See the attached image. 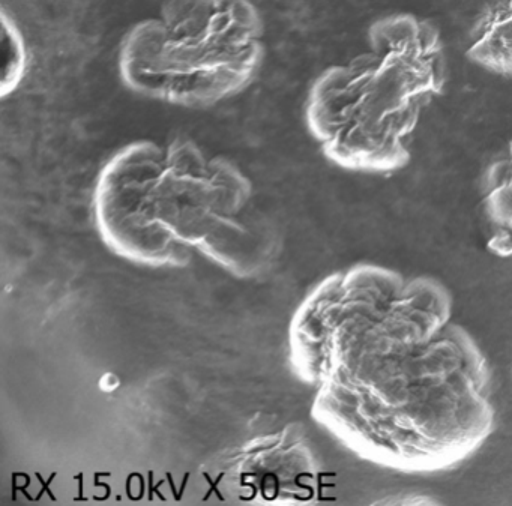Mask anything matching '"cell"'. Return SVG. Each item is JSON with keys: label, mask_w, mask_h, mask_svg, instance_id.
Masks as SVG:
<instances>
[{"label": "cell", "mask_w": 512, "mask_h": 506, "mask_svg": "<svg viewBox=\"0 0 512 506\" xmlns=\"http://www.w3.org/2000/svg\"><path fill=\"white\" fill-rule=\"evenodd\" d=\"M466 56L482 70L512 79V0H499L479 17Z\"/></svg>", "instance_id": "ba28073f"}, {"label": "cell", "mask_w": 512, "mask_h": 506, "mask_svg": "<svg viewBox=\"0 0 512 506\" xmlns=\"http://www.w3.org/2000/svg\"><path fill=\"white\" fill-rule=\"evenodd\" d=\"M484 208L496 232L490 242L491 250L506 256L512 254V142L488 169Z\"/></svg>", "instance_id": "9c48e42d"}, {"label": "cell", "mask_w": 512, "mask_h": 506, "mask_svg": "<svg viewBox=\"0 0 512 506\" xmlns=\"http://www.w3.org/2000/svg\"><path fill=\"white\" fill-rule=\"evenodd\" d=\"M263 20L253 0H166L119 49L122 83L134 94L208 109L244 92L259 74Z\"/></svg>", "instance_id": "3957f363"}, {"label": "cell", "mask_w": 512, "mask_h": 506, "mask_svg": "<svg viewBox=\"0 0 512 506\" xmlns=\"http://www.w3.org/2000/svg\"><path fill=\"white\" fill-rule=\"evenodd\" d=\"M163 166V146L128 143L106 161L94 190L95 226L104 244L122 259L151 268L184 266L193 253L152 214V188Z\"/></svg>", "instance_id": "277c9868"}, {"label": "cell", "mask_w": 512, "mask_h": 506, "mask_svg": "<svg viewBox=\"0 0 512 506\" xmlns=\"http://www.w3.org/2000/svg\"><path fill=\"white\" fill-rule=\"evenodd\" d=\"M230 478L251 499L299 503L313 499L319 467L301 425L245 445L230 458Z\"/></svg>", "instance_id": "8992f818"}, {"label": "cell", "mask_w": 512, "mask_h": 506, "mask_svg": "<svg viewBox=\"0 0 512 506\" xmlns=\"http://www.w3.org/2000/svg\"><path fill=\"white\" fill-rule=\"evenodd\" d=\"M368 50L323 71L308 92L305 124L340 169L385 175L404 169L425 110L448 82L439 29L392 14L368 29Z\"/></svg>", "instance_id": "7a4b0ae2"}, {"label": "cell", "mask_w": 512, "mask_h": 506, "mask_svg": "<svg viewBox=\"0 0 512 506\" xmlns=\"http://www.w3.org/2000/svg\"><path fill=\"white\" fill-rule=\"evenodd\" d=\"M250 179L227 158L209 157L187 137L164 148V166L151 193L155 221L190 250L227 220L250 208Z\"/></svg>", "instance_id": "5b68a950"}, {"label": "cell", "mask_w": 512, "mask_h": 506, "mask_svg": "<svg viewBox=\"0 0 512 506\" xmlns=\"http://www.w3.org/2000/svg\"><path fill=\"white\" fill-rule=\"evenodd\" d=\"M29 68V52L22 31L7 13H2V97L14 94L22 86Z\"/></svg>", "instance_id": "30bf717a"}, {"label": "cell", "mask_w": 512, "mask_h": 506, "mask_svg": "<svg viewBox=\"0 0 512 506\" xmlns=\"http://www.w3.org/2000/svg\"><path fill=\"white\" fill-rule=\"evenodd\" d=\"M100 386L104 391H113V389H116L119 386L118 376H115V374L112 373L106 374V376L101 379Z\"/></svg>", "instance_id": "8fae6325"}, {"label": "cell", "mask_w": 512, "mask_h": 506, "mask_svg": "<svg viewBox=\"0 0 512 506\" xmlns=\"http://www.w3.org/2000/svg\"><path fill=\"white\" fill-rule=\"evenodd\" d=\"M436 278L358 263L323 278L290 326L313 416L353 454L409 475L446 472L496 425L487 356Z\"/></svg>", "instance_id": "6da1fadb"}, {"label": "cell", "mask_w": 512, "mask_h": 506, "mask_svg": "<svg viewBox=\"0 0 512 506\" xmlns=\"http://www.w3.org/2000/svg\"><path fill=\"white\" fill-rule=\"evenodd\" d=\"M197 251L238 277H253L274 259L277 238L265 221L245 211L227 218Z\"/></svg>", "instance_id": "52a82bcc"}]
</instances>
